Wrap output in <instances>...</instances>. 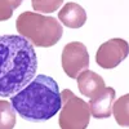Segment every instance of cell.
<instances>
[{"mask_svg": "<svg viewBox=\"0 0 129 129\" xmlns=\"http://www.w3.org/2000/svg\"><path fill=\"white\" fill-rule=\"evenodd\" d=\"M38 70L34 45L21 35L0 36V95L10 97L23 89Z\"/></svg>", "mask_w": 129, "mask_h": 129, "instance_id": "6da1fadb", "label": "cell"}, {"mask_svg": "<svg viewBox=\"0 0 129 129\" xmlns=\"http://www.w3.org/2000/svg\"><path fill=\"white\" fill-rule=\"evenodd\" d=\"M13 109L28 121H45L62 107L58 84L47 75H38L10 98Z\"/></svg>", "mask_w": 129, "mask_h": 129, "instance_id": "7a4b0ae2", "label": "cell"}, {"mask_svg": "<svg viewBox=\"0 0 129 129\" xmlns=\"http://www.w3.org/2000/svg\"><path fill=\"white\" fill-rule=\"evenodd\" d=\"M16 28L21 36L40 48L56 45L63 35L62 25L56 18L32 12L21 13L16 21Z\"/></svg>", "mask_w": 129, "mask_h": 129, "instance_id": "3957f363", "label": "cell"}, {"mask_svg": "<svg viewBox=\"0 0 129 129\" xmlns=\"http://www.w3.org/2000/svg\"><path fill=\"white\" fill-rule=\"evenodd\" d=\"M61 98L62 110L58 119L61 129H87L90 120L89 105L70 89H63Z\"/></svg>", "mask_w": 129, "mask_h": 129, "instance_id": "277c9868", "label": "cell"}, {"mask_svg": "<svg viewBox=\"0 0 129 129\" xmlns=\"http://www.w3.org/2000/svg\"><path fill=\"white\" fill-rule=\"evenodd\" d=\"M62 69L71 79H76L78 75L88 70L89 67V54L88 49L80 41H71L63 48L61 54Z\"/></svg>", "mask_w": 129, "mask_h": 129, "instance_id": "5b68a950", "label": "cell"}, {"mask_svg": "<svg viewBox=\"0 0 129 129\" xmlns=\"http://www.w3.org/2000/svg\"><path fill=\"white\" fill-rule=\"evenodd\" d=\"M128 41L120 38H115L101 44L95 54V62L102 69H114L117 64H120L128 57Z\"/></svg>", "mask_w": 129, "mask_h": 129, "instance_id": "8992f818", "label": "cell"}, {"mask_svg": "<svg viewBox=\"0 0 129 129\" xmlns=\"http://www.w3.org/2000/svg\"><path fill=\"white\" fill-rule=\"evenodd\" d=\"M115 89L110 87H105L98 94L89 101L90 115L95 119H106L112 114V106L115 102Z\"/></svg>", "mask_w": 129, "mask_h": 129, "instance_id": "52a82bcc", "label": "cell"}, {"mask_svg": "<svg viewBox=\"0 0 129 129\" xmlns=\"http://www.w3.org/2000/svg\"><path fill=\"white\" fill-rule=\"evenodd\" d=\"M58 18L66 27L79 28L87 22V12L85 9L76 3H66L58 13Z\"/></svg>", "mask_w": 129, "mask_h": 129, "instance_id": "ba28073f", "label": "cell"}, {"mask_svg": "<svg viewBox=\"0 0 129 129\" xmlns=\"http://www.w3.org/2000/svg\"><path fill=\"white\" fill-rule=\"evenodd\" d=\"M78 88L80 93L88 98H93L105 88V80L98 74L90 70H84L78 75Z\"/></svg>", "mask_w": 129, "mask_h": 129, "instance_id": "9c48e42d", "label": "cell"}, {"mask_svg": "<svg viewBox=\"0 0 129 129\" xmlns=\"http://www.w3.org/2000/svg\"><path fill=\"white\" fill-rule=\"evenodd\" d=\"M112 114L120 126L129 128V93L116 100L112 106Z\"/></svg>", "mask_w": 129, "mask_h": 129, "instance_id": "30bf717a", "label": "cell"}, {"mask_svg": "<svg viewBox=\"0 0 129 129\" xmlns=\"http://www.w3.org/2000/svg\"><path fill=\"white\" fill-rule=\"evenodd\" d=\"M16 125V110L8 101H0V129H13Z\"/></svg>", "mask_w": 129, "mask_h": 129, "instance_id": "8fae6325", "label": "cell"}, {"mask_svg": "<svg viewBox=\"0 0 129 129\" xmlns=\"http://www.w3.org/2000/svg\"><path fill=\"white\" fill-rule=\"evenodd\" d=\"M32 8L39 13H52L62 5L63 0H31Z\"/></svg>", "mask_w": 129, "mask_h": 129, "instance_id": "7c38bea8", "label": "cell"}, {"mask_svg": "<svg viewBox=\"0 0 129 129\" xmlns=\"http://www.w3.org/2000/svg\"><path fill=\"white\" fill-rule=\"evenodd\" d=\"M23 0H0V21H7L13 16L14 9H17Z\"/></svg>", "mask_w": 129, "mask_h": 129, "instance_id": "4fadbf2b", "label": "cell"}]
</instances>
